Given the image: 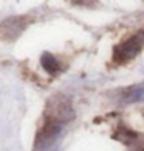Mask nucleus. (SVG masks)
Masks as SVG:
<instances>
[{"label":"nucleus","mask_w":144,"mask_h":151,"mask_svg":"<svg viewBox=\"0 0 144 151\" xmlns=\"http://www.w3.org/2000/svg\"><path fill=\"white\" fill-rule=\"evenodd\" d=\"M143 45H144V33H138L130 39L121 42L118 47H115V61L126 63V61L133 59L141 52Z\"/></svg>","instance_id":"1"},{"label":"nucleus","mask_w":144,"mask_h":151,"mask_svg":"<svg viewBox=\"0 0 144 151\" xmlns=\"http://www.w3.org/2000/svg\"><path fill=\"white\" fill-rule=\"evenodd\" d=\"M28 19L26 17H9L0 24V39L2 41H14L25 30Z\"/></svg>","instance_id":"2"},{"label":"nucleus","mask_w":144,"mask_h":151,"mask_svg":"<svg viewBox=\"0 0 144 151\" xmlns=\"http://www.w3.org/2000/svg\"><path fill=\"white\" fill-rule=\"evenodd\" d=\"M60 128H62V122H59L56 119H51V117H47V120L42 126V131L39 132L37 142H42L43 145L53 142L54 139H56V136L60 132Z\"/></svg>","instance_id":"3"},{"label":"nucleus","mask_w":144,"mask_h":151,"mask_svg":"<svg viewBox=\"0 0 144 151\" xmlns=\"http://www.w3.org/2000/svg\"><path fill=\"white\" fill-rule=\"evenodd\" d=\"M40 63H42V67L45 69L48 73H57V72L60 70V64H59V61L53 56V55H50V53H43L42 55V58H40Z\"/></svg>","instance_id":"4"},{"label":"nucleus","mask_w":144,"mask_h":151,"mask_svg":"<svg viewBox=\"0 0 144 151\" xmlns=\"http://www.w3.org/2000/svg\"><path fill=\"white\" fill-rule=\"evenodd\" d=\"M124 100L127 103L144 101V86H133V87L127 89L124 93Z\"/></svg>","instance_id":"5"},{"label":"nucleus","mask_w":144,"mask_h":151,"mask_svg":"<svg viewBox=\"0 0 144 151\" xmlns=\"http://www.w3.org/2000/svg\"><path fill=\"white\" fill-rule=\"evenodd\" d=\"M138 151H144V150H138Z\"/></svg>","instance_id":"6"}]
</instances>
